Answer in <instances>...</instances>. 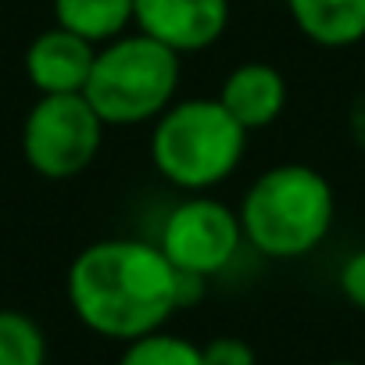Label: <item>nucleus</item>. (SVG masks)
Wrapping results in <instances>:
<instances>
[{
	"label": "nucleus",
	"mask_w": 365,
	"mask_h": 365,
	"mask_svg": "<svg viewBox=\"0 0 365 365\" xmlns=\"http://www.w3.org/2000/svg\"><path fill=\"white\" fill-rule=\"evenodd\" d=\"M351 136H354V143L365 150V93L351 104Z\"/></svg>",
	"instance_id": "obj_16"
},
{
	"label": "nucleus",
	"mask_w": 365,
	"mask_h": 365,
	"mask_svg": "<svg viewBox=\"0 0 365 365\" xmlns=\"http://www.w3.org/2000/svg\"><path fill=\"white\" fill-rule=\"evenodd\" d=\"M133 22L175 54H197L226 36L230 0H133Z\"/></svg>",
	"instance_id": "obj_7"
},
{
	"label": "nucleus",
	"mask_w": 365,
	"mask_h": 365,
	"mask_svg": "<svg viewBox=\"0 0 365 365\" xmlns=\"http://www.w3.org/2000/svg\"><path fill=\"white\" fill-rule=\"evenodd\" d=\"M97 47L61 26L43 29L26 51V76L40 97L54 93H83L93 72Z\"/></svg>",
	"instance_id": "obj_8"
},
{
	"label": "nucleus",
	"mask_w": 365,
	"mask_h": 365,
	"mask_svg": "<svg viewBox=\"0 0 365 365\" xmlns=\"http://www.w3.org/2000/svg\"><path fill=\"white\" fill-rule=\"evenodd\" d=\"M201 361L205 365H258L255 347L240 336H215L201 347Z\"/></svg>",
	"instance_id": "obj_14"
},
{
	"label": "nucleus",
	"mask_w": 365,
	"mask_h": 365,
	"mask_svg": "<svg viewBox=\"0 0 365 365\" xmlns=\"http://www.w3.org/2000/svg\"><path fill=\"white\" fill-rule=\"evenodd\" d=\"M240 244H244L240 215L230 205L197 194L165 215L158 237V247L179 272H194L205 279L222 272L237 258Z\"/></svg>",
	"instance_id": "obj_6"
},
{
	"label": "nucleus",
	"mask_w": 365,
	"mask_h": 365,
	"mask_svg": "<svg viewBox=\"0 0 365 365\" xmlns=\"http://www.w3.org/2000/svg\"><path fill=\"white\" fill-rule=\"evenodd\" d=\"M65 294L76 319L108 340H136L179 312L175 265L158 244L111 237L83 247L65 276Z\"/></svg>",
	"instance_id": "obj_1"
},
{
	"label": "nucleus",
	"mask_w": 365,
	"mask_h": 365,
	"mask_svg": "<svg viewBox=\"0 0 365 365\" xmlns=\"http://www.w3.org/2000/svg\"><path fill=\"white\" fill-rule=\"evenodd\" d=\"M219 101L247 133H255V129L272 125L283 115L287 79L269 61H244L226 76V83L219 90Z\"/></svg>",
	"instance_id": "obj_9"
},
{
	"label": "nucleus",
	"mask_w": 365,
	"mask_h": 365,
	"mask_svg": "<svg viewBox=\"0 0 365 365\" xmlns=\"http://www.w3.org/2000/svg\"><path fill=\"white\" fill-rule=\"evenodd\" d=\"M244 240L279 262L312 255L333 230L336 197L329 179L301 161L265 168L237 208Z\"/></svg>",
	"instance_id": "obj_2"
},
{
	"label": "nucleus",
	"mask_w": 365,
	"mask_h": 365,
	"mask_svg": "<svg viewBox=\"0 0 365 365\" xmlns=\"http://www.w3.org/2000/svg\"><path fill=\"white\" fill-rule=\"evenodd\" d=\"M329 365H361V361H347V358H344V361H329Z\"/></svg>",
	"instance_id": "obj_17"
},
{
	"label": "nucleus",
	"mask_w": 365,
	"mask_h": 365,
	"mask_svg": "<svg viewBox=\"0 0 365 365\" xmlns=\"http://www.w3.org/2000/svg\"><path fill=\"white\" fill-rule=\"evenodd\" d=\"M54 26L104 47L129 33L133 0H54Z\"/></svg>",
	"instance_id": "obj_11"
},
{
	"label": "nucleus",
	"mask_w": 365,
	"mask_h": 365,
	"mask_svg": "<svg viewBox=\"0 0 365 365\" xmlns=\"http://www.w3.org/2000/svg\"><path fill=\"white\" fill-rule=\"evenodd\" d=\"M336 283H340V294H344L354 308L365 312V247L344 258V265H340V272H336Z\"/></svg>",
	"instance_id": "obj_15"
},
{
	"label": "nucleus",
	"mask_w": 365,
	"mask_h": 365,
	"mask_svg": "<svg viewBox=\"0 0 365 365\" xmlns=\"http://www.w3.org/2000/svg\"><path fill=\"white\" fill-rule=\"evenodd\" d=\"M0 365H47V336L33 315L0 308Z\"/></svg>",
	"instance_id": "obj_12"
},
{
	"label": "nucleus",
	"mask_w": 365,
	"mask_h": 365,
	"mask_svg": "<svg viewBox=\"0 0 365 365\" xmlns=\"http://www.w3.org/2000/svg\"><path fill=\"white\" fill-rule=\"evenodd\" d=\"M179 76V54L136 29L97 51L83 97L108 129L143 125L175 101Z\"/></svg>",
	"instance_id": "obj_4"
},
{
	"label": "nucleus",
	"mask_w": 365,
	"mask_h": 365,
	"mask_svg": "<svg viewBox=\"0 0 365 365\" xmlns=\"http://www.w3.org/2000/svg\"><path fill=\"white\" fill-rule=\"evenodd\" d=\"M247 150V129L219 97L172 101L150 129L154 172L187 194H205L226 182Z\"/></svg>",
	"instance_id": "obj_3"
},
{
	"label": "nucleus",
	"mask_w": 365,
	"mask_h": 365,
	"mask_svg": "<svg viewBox=\"0 0 365 365\" xmlns=\"http://www.w3.org/2000/svg\"><path fill=\"white\" fill-rule=\"evenodd\" d=\"M118 365H205V361H201V347L194 340L154 329L147 336L129 340L118 354Z\"/></svg>",
	"instance_id": "obj_13"
},
{
	"label": "nucleus",
	"mask_w": 365,
	"mask_h": 365,
	"mask_svg": "<svg viewBox=\"0 0 365 365\" xmlns=\"http://www.w3.org/2000/svg\"><path fill=\"white\" fill-rule=\"evenodd\" d=\"M104 122L83 93L40 97L22 122V154L26 165L43 179H76L83 175L104 143Z\"/></svg>",
	"instance_id": "obj_5"
},
{
	"label": "nucleus",
	"mask_w": 365,
	"mask_h": 365,
	"mask_svg": "<svg viewBox=\"0 0 365 365\" xmlns=\"http://www.w3.org/2000/svg\"><path fill=\"white\" fill-rule=\"evenodd\" d=\"M287 11L315 47L344 51L365 40V0H287Z\"/></svg>",
	"instance_id": "obj_10"
}]
</instances>
